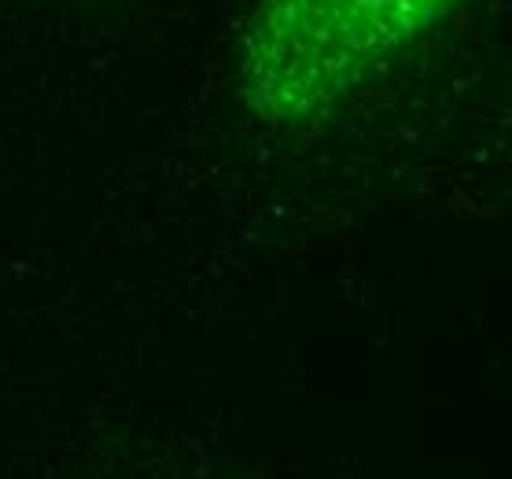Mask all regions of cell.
Listing matches in <instances>:
<instances>
[{"instance_id":"cell-1","label":"cell","mask_w":512,"mask_h":479,"mask_svg":"<svg viewBox=\"0 0 512 479\" xmlns=\"http://www.w3.org/2000/svg\"><path fill=\"white\" fill-rule=\"evenodd\" d=\"M457 4L258 0L236 41V93L266 126H314L384 78Z\"/></svg>"}]
</instances>
